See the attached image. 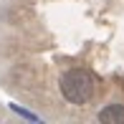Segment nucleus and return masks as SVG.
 Instances as JSON below:
<instances>
[{
	"mask_svg": "<svg viewBox=\"0 0 124 124\" xmlns=\"http://www.w3.org/2000/svg\"><path fill=\"white\" fill-rule=\"evenodd\" d=\"M58 89H61V94H63L66 101L81 106V104H86V101H91L94 91H96V81H94V76L89 74L86 69H71V71H66V74L61 76Z\"/></svg>",
	"mask_w": 124,
	"mask_h": 124,
	"instance_id": "obj_1",
	"label": "nucleus"
},
{
	"mask_svg": "<svg viewBox=\"0 0 124 124\" xmlns=\"http://www.w3.org/2000/svg\"><path fill=\"white\" fill-rule=\"evenodd\" d=\"M96 119L101 124H124V106L122 104H109L99 111Z\"/></svg>",
	"mask_w": 124,
	"mask_h": 124,
	"instance_id": "obj_2",
	"label": "nucleus"
},
{
	"mask_svg": "<svg viewBox=\"0 0 124 124\" xmlns=\"http://www.w3.org/2000/svg\"><path fill=\"white\" fill-rule=\"evenodd\" d=\"M10 109L15 111V114H20L23 119H31V122H38V116L33 114V111H28V109H23V106H18V104H10Z\"/></svg>",
	"mask_w": 124,
	"mask_h": 124,
	"instance_id": "obj_3",
	"label": "nucleus"
}]
</instances>
